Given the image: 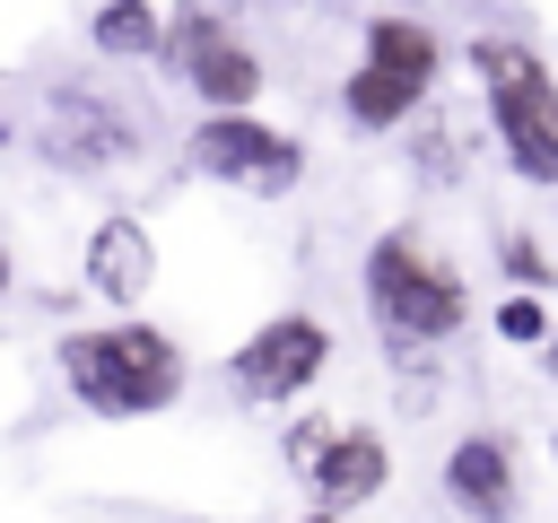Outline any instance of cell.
Instances as JSON below:
<instances>
[{"label": "cell", "mask_w": 558, "mask_h": 523, "mask_svg": "<svg viewBox=\"0 0 558 523\" xmlns=\"http://www.w3.org/2000/svg\"><path fill=\"white\" fill-rule=\"evenodd\" d=\"M488 331H497L506 349H549V331H558V314H549V296H532V288H514V296H497V305H488Z\"/></svg>", "instance_id": "obj_14"}, {"label": "cell", "mask_w": 558, "mask_h": 523, "mask_svg": "<svg viewBox=\"0 0 558 523\" xmlns=\"http://www.w3.org/2000/svg\"><path fill=\"white\" fill-rule=\"evenodd\" d=\"M323 366H331V323L305 314V305H288V314L253 323L227 349V392L253 401V410H288V401H305L323 384Z\"/></svg>", "instance_id": "obj_6"}, {"label": "cell", "mask_w": 558, "mask_h": 523, "mask_svg": "<svg viewBox=\"0 0 558 523\" xmlns=\"http://www.w3.org/2000/svg\"><path fill=\"white\" fill-rule=\"evenodd\" d=\"M366 323L392 340V349H445L462 323H471V279L418 235V227H384L366 244Z\"/></svg>", "instance_id": "obj_2"}, {"label": "cell", "mask_w": 558, "mask_h": 523, "mask_svg": "<svg viewBox=\"0 0 558 523\" xmlns=\"http://www.w3.org/2000/svg\"><path fill=\"white\" fill-rule=\"evenodd\" d=\"M305 488H314V506H331V514H357V506H375L384 488H392V445L375 436V427H331V445L314 453V471H305Z\"/></svg>", "instance_id": "obj_11"}, {"label": "cell", "mask_w": 558, "mask_h": 523, "mask_svg": "<svg viewBox=\"0 0 558 523\" xmlns=\"http://www.w3.org/2000/svg\"><path fill=\"white\" fill-rule=\"evenodd\" d=\"M148 288H157V235H148V218L105 209L87 227V244H78V296H96L113 314H140Z\"/></svg>", "instance_id": "obj_10"}, {"label": "cell", "mask_w": 558, "mask_h": 523, "mask_svg": "<svg viewBox=\"0 0 558 523\" xmlns=\"http://www.w3.org/2000/svg\"><path fill=\"white\" fill-rule=\"evenodd\" d=\"M296 523H340V514H331V506H314V514H296Z\"/></svg>", "instance_id": "obj_20"}, {"label": "cell", "mask_w": 558, "mask_h": 523, "mask_svg": "<svg viewBox=\"0 0 558 523\" xmlns=\"http://www.w3.org/2000/svg\"><path fill=\"white\" fill-rule=\"evenodd\" d=\"M445 506L462 523H523V453L506 427H462L445 445Z\"/></svg>", "instance_id": "obj_9"}, {"label": "cell", "mask_w": 558, "mask_h": 523, "mask_svg": "<svg viewBox=\"0 0 558 523\" xmlns=\"http://www.w3.org/2000/svg\"><path fill=\"white\" fill-rule=\"evenodd\" d=\"M183 157H192V174H209L227 192H253V200H288L305 183V139L262 122V113H201Z\"/></svg>", "instance_id": "obj_5"}, {"label": "cell", "mask_w": 558, "mask_h": 523, "mask_svg": "<svg viewBox=\"0 0 558 523\" xmlns=\"http://www.w3.org/2000/svg\"><path fill=\"white\" fill-rule=\"evenodd\" d=\"M436 78H445V35L410 9H375L366 35H357V61L340 78V122L384 139V131H401L436 105Z\"/></svg>", "instance_id": "obj_3"}, {"label": "cell", "mask_w": 558, "mask_h": 523, "mask_svg": "<svg viewBox=\"0 0 558 523\" xmlns=\"http://www.w3.org/2000/svg\"><path fill=\"white\" fill-rule=\"evenodd\" d=\"M549 462H558V436H549Z\"/></svg>", "instance_id": "obj_22"}, {"label": "cell", "mask_w": 558, "mask_h": 523, "mask_svg": "<svg viewBox=\"0 0 558 523\" xmlns=\"http://www.w3.org/2000/svg\"><path fill=\"white\" fill-rule=\"evenodd\" d=\"M166 35H174L166 0H96L87 9V44L105 61H166Z\"/></svg>", "instance_id": "obj_12"}, {"label": "cell", "mask_w": 558, "mask_h": 523, "mask_svg": "<svg viewBox=\"0 0 558 523\" xmlns=\"http://www.w3.org/2000/svg\"><path fill=\"white\" fill-rule=\"evenodd\" d=\"M541 375H549V384H558V331H549V349H541Z\"/></svg>", "instance_id": "obj_18"}, {"label": "cell", "mask_w": 558, "mask_h": 523, "mask_svg": "<svg viewBox=\"0 0 558 523\" xmlns=\"http://www.w3.org/2000/svg\"><path fill=\"white\" fill-rule=\"evenodd\" d=\"M497 270H506L514 288H532V296L558 288V262H549V244H541L532 227H506V235H497Z\"/></svg>", "instance_id": "obj_15"}, {"label": "cell", "mask_w": 558, "mask_h": 523, "mask_svg": "<svg viewBox=\"0 0 558 523\" xmlns=\"http://www.w3.org/2000/svg\"><path fill=\"white\" fill-rule=\"evenodd\" d=\"M331 427H340V418H288V436H279V453H288V471H296V479L314 471V453L331 445Z\"/></svg>", "instance_id": "obj_16"}, {"label": "cell", "mask_w": 558, "mask_h": 523, "mask_svg": "<svg viewBox=\"0 0 558 523\" xmlns=\"http://www.w3.org/2000/svg\"><path fill=\"white\" fill-rule=\"evenodd\" d=\"M166 17H174V9H166ZM166 70L201 96V113H253L262 87H270V70H262V52L235 35V17H174Z\"/></svg>", "instance_id": "obj_8"}, {"label": "cell", "mask_w": 558, "mask_h": 523, "mask_svg": "<svg viewBox=\"0 0 558 523\" xmlns=\"http://www.w3.org/2000/svg\"><path fill=\"white\" fill-rule=\"evenodd\" d=\"M140 122L122 113V105H105L96 87H78V78H61V87H44V122H35V157L52 166V174H113V166H131L140 157Z\"/></svg>", "instance_id": "obj_7"}, {"label": "cell", "mask_w": 558, "mask_h": 523, "mask_svg": "<svg viewBox=\"0 0 558 523\" xmlns=\"http://www.w3.org/2000/svg\"><path fill=\"white\" fill-rule=\"evenodd\" d=\"M471 78L488 105V131L523 183L558 192V61L523 35H471Z\"/></svg>", "instance_id": "obj_4"}, {"label": "cell", "mask_w": 558, "mask_h": 523, "mask_svg": "<svg viewBox=\"0 0 558 523\" xmlns=\"http://www.w3.org/2000/svg\"><path fill=\"white\" fill-rule=\"evenodd\" d=\"M462 166H471L462 157V131L445 122V105H427L418 113V139H410V183L418 192H445V183H462Z\"/></svg>", "instance_id": "obj_13"}, {"label": "cell", "mask_w": 558, "mask_h": 523, "mask_svg": "<svg viewBox=\"0 0 558 523\" xmlns=\"http://www.w3.org/2000/svg\"><path fill=\"white\" fill-rule=\"evenodd\" d=\"M9 279H17V262H9V244H0V296H9Z\"/></svg>", "instance_id": "obj_19"}, {"label": "cell", "mask_w": 558, "mask_h": 523, "mask_svg": "<svg viewBox=\"0 0 558 523\" xmlns=\"http://www.w3.org/2000/svg\"><path fill=\"white\" fill-rule=\"evenodd\" d=\"M0 148H9V113H0Z\"/></svg>", "instance_id": "obj_21"}, {"label": "cell", "mask_w": 558, "mask_h": 523, "mask_svg": "<svg viewBox=\"0 0 558 523\" xmlns=\"http://www.w3.org/2000/svg\"><path fill=\"white\" fill-rule=\"evenodd\" d=\"M166 9H174V17H235L244 0H166Z\"/></svg>", "instance_id": "obj_17"}, {"label": "cell", "mask_w": 558, "mask_h": 523, "mask_svg": "<svg viewBox=\"0 0 558 523\" xmlns=\"http://www.w3.org/2000/svg\"><path fill=\"white\" fill-rule=\"evenodd\" d=\"M52 375H61V392H70L87 418H113V427L166 418V410L192 392L183 340H174L166 323H148V314H113V323L61 331V340H52Z\"/></svg>", "instance_id": "obj_1"}]
</instances>
